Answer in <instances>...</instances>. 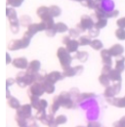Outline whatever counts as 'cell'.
<instances>
[{
  "label": "cell",
  "mask_w": 125,
  "mask_h": 127,
  "mask_svg": "<svg viewBox=\"0 0 125 127\" xmlns=\"http://www.w3.org/2000/svg\"><path fill=\"white\" fill-rule=\"evenodd\" d=\"M12 96H11V93H10V90H9V88L7 87V95H6V98L7 99H9V98H11Z\"/></svg>",
  "instance_id": "obj_57"
},
{
  "label": "cell",
  "mask_w": 125,
  "mask_h": 127,
  "mask_svg": "<svg viewBox=\"0 0 125 127\" xmlns=\"http://www.w3.org/2000/svg\"><path fill=\"white\" fill-rule=\"evenodd\" d=\"M8 106H9L10 108L14 109V110H18V109L21 107V103H20V101H19L17 98L11 97V98L8 99Z\"/></svg>",
  "instance_id": "obj_29"
},
{
  "label": "cell",
  "mask_w": 125,
  "mask_h": 127,
  "mask_svg": "<svg viewBox=\"0 0 125 127\" xmlns=\"http://www.w3.org/2000/svg\"><path fill=\"white\" fill-rule=\"evenodd\" d=\"M15 119H16L17 124L20 127L28 126V120H29V119H27V118H25V117H22V116H20V115H18V114L15 115Z\"/></svg>",
  "instance_id": "obj_33"
},
{
  "label": "cell",
  "mask_w": 125,
  "mask_h": 127,
  "mask_svg": "<svg viewBox=\"0 0 125 127\" xmlns=\"http://www.w3.org/2000/svg\"><path fill=\"white\" fill-rule=\"evenodd\" d=\"M25 127H29V126H25Z\"/></svg>",
  "instance_id": "obj_60"
},
{
  "label": "cell",
  "mask_w": 125,
  "mask_h": 127,
  "mask_svg": "<svg viewBox=\"0 0 125 127\" xmlns=\"http://www.w3.org/2000/svg\"><path fill=\"white\" fill-rule=\"evenodd\" d=\"M71 40V37L69 36V35H65V36H63L62 37V44H64V45H66L69 41Z\"/></svg>",
  "instance_id": "obj_53"
},
{
  "label": "cell",
  "mask_w": 125,
  "mask_h": 127,
  "mask_svg": "<svg viewBox=\"0 0 125 127\" xmlns=\"http://www.w3.org/2000/svg\"><path fill=\"white\" fill-rule=\"evenodd\" d=\"M20 49H23V44L21 39H13L8 44V50L10 51H17Z\"/></svg>",
  "instance_id": "obj_19"
},
{
  "label": "cell",
  "mask_w": 125,
  "mask_h": 127,
  "mask_svg": "<svg viewBox=\"0 0 125 127\" xmlns=\"http://www.w3.org/2000/svg\"><path fill=\"white\" fill-rule=\"evenodd\" d=\"M49 14L53 18H57V17H60L62 14V10L59 6L57 5H51L49 7Z\"/></svg>",
  "instance_id": "obj_24"
},
{
  "label": "cell",
  "mask_w": 125,
  "mask_h": 127,
  "mask_svg": "<svg viewBox=\"0 0 125 127\" xmlns=\"http://www.w3.org/2000/svg\"><path fill=\"white\" fill-rule=\"evenodd\" d=\"M47 107H48V103H47L46 100L40 99V101H39V103H38V105H37L35 110L36 111H45L47 109Z\"/></svg>",
  "instance_id": "obj_38"
},
{
  "label": "cell",
  "mask_w": 125,
  "mask_h": 127,
  "mask_svg": "<svg viewBox=\"0 0 125 127\" xmlns=\"http://www.w3.org/2000/svg\"><path fill=\"white\" fill-rule=\"evenodd\" d=\"M62 75L63 77H72V76L77 75V72L74 66H68L62 70Z\"/></svg>",
  "instance_id": "obj_26"
},
{
  "label": "cell",
  "mask_w": 125,
  "mask_h": 127,
  "mask_svg": "<svg viewBox=\"0 0 125 127\" xmlns=\"http://www.w3.org/2000/svg\"><path fill=\"white\" fill-rule=\"evenodd\" d=\"M100 34V30L99 29H97L96 27H93L92 29H90L89 31H88V36L90 37V38H96L98 35Z\"/></svg>",
  "instance_id": "obj_39"
},
{
  "label": "cell",
  "mask_w": 125,
  "mask_h": 127,
  "mask_svg": "<svg viewBox=\"0 0 125 127\" xmlns=\"http://www.w3.org/2000/svg\"><path fill=\"white\" fill-rule=\"evenodd\" d=\"M47 27L44 23H35V24H31V26L28 28V31L25 32V35L29 36L32 38L37 32H43V31H46Z\"/></svg>",
  "instance_id": "obj_5"
},
{
  "label": "cell",
  "mask_w": 125,
  "mask_h": 127,
  "mask_svg": "<svg viewBox=\"0 0 125 127\" xmlns=\"http://www.w3.org/2000/svg\"><path fill=\"white\" fill-rule=\"evenodd\" d=\"M41 67V63L38 60H33L29 64V66L27 68V72L31 73V74H36L39 72Z\"/></svg>",
  "instance_id": "obj_12"
},
{
  "label": "cell",
  "mask_w": 125,
  "mask_h": 127,
  "mask_svg": "<svg viewBox=\"0 0 125 127\" xmlns=\"http://www.w3.org/2000/svg\"><path fill=\"white\" fill-rule=\"evenodd\" d=\"M115 37L119 40H125V29H121V28H118L115 32Z\"/></svg>",
  "instance_id": "obj_37"
},
{
  "label": "cell",
  "mask_w": 125,
  "mask_h": 127,
  "mask_svg": "<svg viewBox=\"0 0 125 127\" xmlns=\"http://www.w3.org/2000/svg\"><path fill=\"white\" fill-rule=\"evenodd\" d=\"M69 93H70V95H71V97H72V99H73L74 101H76L77 97L79 96V94H80L79 90H78L77 88H75V87L71 88V89H70V91H69Z\"/></svg>",
  "instance_id": "obj_47"
},
{
  "label": "cell",
  "mask_w": 125,
  "mask_h": 127,
  "mask_svg": "<svg viewBox=\"0 0 125 127\" xmlns=\"http://www.w3.org/2000/svg\"><path fill=\"white\" fill-rule=\"evenodd\" d=\"M112 126L113 127H125V115L124 116H122L119 120L113 122Z\"/></svg>",
  "instance_id": "obj_46"
},
{
  "label": "cell",
  "mask_w": 125,
  "mask_h": 127,
  "mask_svg": "<svg viewBox=\"0 0 125 127\" xmlns=\"http://www.w3.org/2000/svg\"><path fill=\"white\" fill-rule=\"evenodd\" d=\"M76 127H84V126H80V125H79V126H76Z\"/></svg>",
  "instance_id": "obj_59"
},
{
  "label": "cell",
  "mask_w": 125,
  "mask_h": 127,
  "mask_svg": "<svg viewBox=\"0 0 125 127\" xmlns=\"http://www.w3.org/2000/svg\"><path fill=\"white\" fill-rule=\"evenodd\" d=\"M12 62H13V60L11 59V56H10V55L7 53V54H6V63H7V64H12Z\"/></svg>",
  "instance_id": "obj_55"
},
{
  "label": "cell",
  "mask_w": 125,
  "mask_h": 127,
  "mask_svg": "<svg viewBox=\"0 0 125 127\" xmlns=\"http://www.w3.org/2000/svg\"><path fill=\"white\" fill-rule=\"evenodd\" d=\"M73 58L78 60V61H80L81 63H85L89 58V54L86 51H77Z\"/></svg>",
  "instance_id": "obj_21"
},
{
  "label": "cell",
  "mask_w": 125,
  "mask_h": 127,
  "mask_svg": "<svg viewBox=\"0 0 125 127\" xmlns=\"http://www.w3.org/2000/svg\"><path fill=\"white\" fill-rule=\"evenodd\" d=\"M90 46H91L92 49L96 50V51H100V50H103L104 44H103L102 41L99 40V39H93L92 42H91V44H90Z\"/></svg>",
  "instance_id": "obj_31"
},
{
  "label": "cell",
  "mask_w": 125,
  "mask_h": 127,
  "mask_svg": "<svg viewBox=\"0 0 125 127\" xmlns=\"http://www.w3.org/2000/svg\"><path fill=\"white\" fill-rule=\"evenodd\" d=\"M63 78L64 77H63L62 72H60L58 70H55V71H51L48 74H45V78L44 79L49 81V82H51V83H53V84H55L56 82H58L60 80H62Z\"/></svg>",
  "instance_id": "obj_9"
},
{
  "label": "cell",
  "mask_w": 125,
  "mask_h": 127,
  "mask_svg": "<svg viewBox=\"0 0 125 127\" xmlns=\"http://www.w3.org/2000/svg\"><path fill=\"white\" fill-rule=\"evenodd\" d=\"M57 57L59 59V62L61 64V66L62 69L70 66V64L72 62V60L74 59L73 57H71L70 53L66 50V48L60 47L57 50Z\"/></svg>",
  "instance_id": "obj_2"
},
{
  "label": "cell",
  "mask_w": 125,
  "mask_h": 127,
  "mask_svg": "<svg viewBox=\"0 0 125 127\" xmlns=\"http://www.w3.org/2000/svg\"><path fill=\"white\" fill-rule=\"evenodd\" d=\"M109 79L111 82H121V79H122V77H121V72L120 71H118L117 69H115V68H112L111 69V71L109 72Z\"/></svg>",
  "instance_id": "obj_18"
},
{
  "label": "cell",
  "mask_w": 125,
  "mask_h": 127,
  "mask_svg": "<svg viewBox=\"0 0 125 127\" xmlns=\"http://www.w3.org/2000/svg\"><path fill=\"white\" fill-rule=\"evenodd\" d=\"M55 120H56V122H57L59 125H62V124H64V123L67 121V118H66L65 115L61 114V115H58V116L55 118Z\"/></svg>",
  "instance_id": "obj_44"
},
{
  "label": "cell",
  "mask_w": 125,
  "mask_h": 127,
  "mask_svg": "<svg viewBox=\"0 0 125 127\" xmlns=\"http://www.w3.org/2000/svg\"><path fill=\"white\" fill-rule=\"evenodd\" d=\"M121 91V82H114L111 86L109 85L106 87L104 91V96L109 99V98H114L117 94H119Z\"/></svg>",
  "instance_id": "obj_7"
},
{
  "label": "cell",
  "mask_w": 125,
  "mask_h": 127,
  "mask_svg": "<svg viewBox=\"0 0 125 127\" xmlns=\"http://www.w3.org/2000/svg\"><path fill=\"white\" fill-rule=\"evenodd\" d=\"M45 93V90H44V87L42 85L41 82H34L32 85L30 86V88L28 89V95L29 98L31 97H41Z\"/></svg>",
  "instance_id": "obj_6"
},
{
  "label": "cell",
  "mask_w": 125,
  "mask_h": 127,
  "mask_svg": "<svg viewBox=\"0 0 125 127\" xmlns=\"http://www.w3.org/2000/svg\"><path fill=\"white\" fill-rule=\"evenodd\" d=\"M29 62L27 60V58H24V57H21V58H16L13 60L12 64L13 66H15L17 68H20V69H27L28 66H29Z\"/></svg>",
  "instance_id": "obj_11"
},
{
  "label": "cell",
  "mask_w": 125,
  "mask_h": 127,
  "mask_svg": "<svg viewBox=\"0 0 125 127\" xmlns=\"http://www.w3.org/2000/svg\"><path fill=\"white\" fill-rule=\"evenodd\" d=\"M58 125H59V124L56 122V120H53V121H52V122H50L47 126L48 127H58Z\"/></svg>",
  "instance_id": "obj_56"
},
{
  "label": "cell",
  "mask_w": 125,
  "mask_h": 127,
  "mask_svg": "<svg viewBox=\"0 0 125 127\" xmlns=\"http://www.w3.org/2000/svg\"><path fill=\"white\" fill-rule=\"evenodd\" d=\"M108 25V19H101V20H97V22L95 23V27L99 30H102L104 28H106Z\"/></svg>",
  "instance_id": "obj_35"
},
{
  "label": "cell",
  "mask_w": 125,
  "mask_h": 127,
  "mask_svg": "<svg viewBox=\"0 0 125 127\" xmlns=\"http://www.w3.org/2000/svg\"><path fill=\"white\" fill-rule=\"evenodd\" d=\"M79 42L75 39H71L66 45H65V48L66 50L69 52V53H76L78 50V47H79Z\"/></svg>",
  "instance_id": "obj_20"
},
{
  "label": "cell",
  "mask_w": 125,
  "mask_h": 127,
  "mask_svg": "<svg viewBox=\"0 0 125 127\" xmlns=\"http://www.w3.org/2000/svg\"><path fill=\"white\" fill-rule=\"evenodd\" d=\"M9 20V24H10V30L13 33H18L20 30V21L17 18H12V19H8Z\"/></svg>",
  "instance_id": "obj_16"
},
{
  "label": "cell",
  "mask_w": 125,
  "mask_h": 127,
  "mask_svg": "<svg viewBox=\"0 0 125 127\" xmlns=\"http://www.w3.org/2000/svg\"><path fill=\"white\" fill-rule=\"evenodd\" d=\"M74 67H75V70H76V72H77V75H80V74H82V72H83V70H84V67H83V65H81V64H78V65H75Z\"/></svg>",
  "instance_id": "obj_52"
},
{
  "label": "cell",
  "mask_w": 125,
  "mask_h": 127,
  "mask_svg": "<svg viewBox=\"0 0 125 127\" xmlns=\"http://www.w3.org/2000/svg\"><path fill=\"white\" fill-rule=\"evenodd\" d=\"M59 97V100H60V103H61V106L64 109H67V110H70V109H74L76 106H75V101L72 99V97L70 95L69 92L67 91H62L60 93V95H58Z\"/></svg>",
  "instance_id": "obj_3"
},
{
  "label": "cell",
  "mask_w": 125,
  "mask_h": 127,
  "mask_svg": "<svg viewBox=\"0 0 125 127\" xmlns=\"http://www.w3.org/2000/svg\"><path fill=\"white\" fill-rule=\"evenodd\" d=\"M41 83H42V85L44 87L45 93H47V94H53L55 92V84H53V83H51V82H49V81H47L45 79L43 80Z\"/></svg>",
  "instance_id": "obj_23"
},
{
  "label": "cell",
  "mask_w": 125,
  "mask_h": 127,
  "mask_svg": "<svg viewBox=\"0 0 125 127\" xmlns=\"http://www.w3.org/2000/svg\"><path fill=\"white\" fill-rule=\"evenodd\" d=\"M6 16L8 17V19H12V18H17V12L13 7H7L6 9Z\"/></svg>",
  "instance_id": "obj_40"
},
{
  "label": "cell",
  "mask_w": 125,
  "mask_h": 127,
  "mask_svg": "<svg viewBox=\"0 0 125 127\" xmlns=\"http://www.w3.org/2000/svg\"><path fill=\"white\" fill-rule=\"evenodd\" d=\"M31 37H29V36H27V35H25L24 34V36H23V38L21 39L22 40V44H23V49H26V48H28L30 46V44H31Z\"/></svg>",
  "instance_id": "obj_43"
},
{
  "label": "cell",
  "mask_w": 125,
  "mask_h": 127,
  "mask_svg": "<svg viewBox=\"0 0 125 127\" xmlns=\"http://www.w3.org/2000/svg\"><path fill=\"white\" fill-rule=\"evenodd\" d=\"M87 127H102V125H101L100 122L93 120V121H89V122H88Z\"/></svg>",
  "instance_id": "obj_51"
},
{
  "label": "cell",
  "mask_w": 125,
  "mask_h": 127,
  "mask_svg": "<svg viewBox=\"0 0 125 127\" xmlns=\"http://www.w3.org/2000/svg\"><path fill=\"white\" fill-rule=\"evenodd\" d=\"M70 1H75V2H79L82 6L87 7L89 9H96L99 2H97L96 0H70Z\"/></svg>",
  "instance_id": "obj_15"
},
{
  "label": "cell",
  "mask_w": 125,
  "mask_h": 127,
  "mask_svg": "<svg viewBox=\"0 0 125 127\" xmlns=\"http://www.w3.org/2000/svg\"><path fill=\"white\" fill-rule=\"evenodd\" d=\"M45 33H46V35L48 37H54L56 35V33H58V32H57V30H56V28L54 26L53 28L47 29L46 31H45Z\"/></svg>",
  "instance_id": "obj_45"
},
{
  "label": "cell",
  "mask_w": 125,
  "mask_h": 127,
  "mask_svg": "<svg viewBox=\"0 0 125 127\" xmlns=\"http://www.w3.org/2000/svg\"><path fill=\"white\" fill-rule=\"evenodd\" d=\"M60 107H62V106H61L59 97H58V96H55V97L53 98V100H52V104H51V106H50V113L55 114L57 111H59Z\"/></svg>",
  "instance_id": "obj_17"
},
{
  "label": "cell",
  "mask_w": 125,
  "mask_h": 127,
  "mask_svg": "<svg viewBox=\"0 0 125 127\" xmlns=\"http://www.w3.org/2000/svg\"><path fill=\"white\" fill-rule=\"evenodd\" d=\"M111 57L112 56H111L109 50H107V49L101 50V58H102V62L104 64V65H111L112 64Z\"/></svg>",
  "instance_id": "obj_13"
},
{
  "label": "cell",
  "mask_w": 125,
  "mask_h": 127,
  "mask_svg": "<svg viewBox=\"0 0 125 127\" xmlns=\"http://www.w3.org/2000/svg\"><path fill=\"white\" fill-rule=\"evenodd\" d=\"M19 21H20V25L22 27H25V28H29L31 25V18L30 16H28V15L21 16Z\"/></svg>",
  "instance_id": "obj_28"
},
{
  "label": "cell",
  "mask_w": 125,
  "mask_h": 127,
  "mask_svg": "<svg viewBox=\"0 0 125 127\" xmlns=\"http://www.w3.org/2000/svg\"><path fill=\"white\" fill-rule=\"evenodd\" d=\"M111 65H104L102 68V73L101 74H105V75H109V72L111 71Z\"/></svg>",
  "instance_id": "obj_48"
},
{
  "label": "cell",
  "mask_w": 125,
  "mask_h": 127,
  "mask_svg": "<svg viewBox=\"0 0 125 127\" xmlns=\"http://www.w3.org/2000/svg\"><path fill=\"white\" fill-rule=\"evenodd\" d=\"M99 82L105 86V87H108L109 86V82H110V79H109V75H105V74H101L99 76Z\"/></svg>",
  "instance_id": "obj_34"
},
{
  "label": "cell",
  "mask_w": 125,
  "mask_h": 127,
  "mask_svg": "<svg viewBox=\"0 0 125 127\" xmlns=\"http://www.w3.org/2000/svg\"><path fill=\"white\" fill-rule=\"evenodd\" d=\"M36 120H39L42 124L47 125V113L46 111H37V112L34 115Z\"/></svg>",
  "instance_id": "obj_22"
},
{
  "label": "cell",
  "mask_w": 125,
  "mask_h": 127,
  "mask_svg": "<svg viewBox=\"0 0 125 127\" xmlns=\"http://www.w3.org/2000/svg\"><path fill=\"white\" fill-rule=\"evenodd\" d=\"M107 102L109 105L117 107V108H125V96L124 97H114V98H109L107 99Z\"/></svg>",
  "instance_id": "obj_10"
},
{
  "label": "cell",
  "mask_w": 125,
  "mask_h": 127,
  "mask_svg": "<svg viewBox=\"0 0 125 127\" xmlns=\"http://www.w3.org/2000/svg\"><path fill=\"white\" fill-rule=\"evenodd\" d=\"M36 74H31L27 71H21L16 76V83L21 88H26L27 86H31L34 82L37 81Z\"/></svg>",
  "instance_id": "obj_1"
},
{
  "label": "cell",
  "mask_w": 125,
  "mask_h": 127,
  "mask_svg": "<svg viewBox=\"0 0 125 127\" xmlns=\"http://www.w3.org/2000/svg\"><path fill=\"white\" fill-rule=\"evenodd\" d=\"M80 33H81V32L78 30L77 28L68 30V35H69L70 37H72V38H77L78 36L80 35Z\"/></svg>",
  "instance_id": "obj_42"
},
{
  "label": "cell",
  "mask_w": 125,
  "mask_h": 127,
  "mask_svg": "<svg viewBox=\"0 0 125 127\" xmlns=\"http://www.w3.org/2000/svg\"><path fill=\"white\" fill-rule=\"evenodd\" d=\"M96 1H97V2H102L103 0H96Z\"/></svg>",
  "instance_id": "obj_58"
},
{
  "label": "cell",
  "mask_w": 125,
  "mask_h": 127,
  "mask_svg": "<svg viewBox=\"0 0 125 127\" xmlns=\"http://www.w3.org/2000/svg\"><path fill=\"white\" fill-rule=\"evenodd\" d=\"M118 58L119 59H117L116 62H115V69H117L118 71L122 72V71L125 70V57L120 56Z\"/></svg>",
  "instance_id": "obj_25"
},
{
  "label": "cell",
  "mask_w": 125,
  "mask_h": 127,
  "mask_svg": "<svg viewBox=\"0 0 125 127\" xmlns=\"http://www.w3.org/2000/svg\"><path fill=\"white\" fill-rule=\"evenodd\" d=\"M47 13H49V7H46V6H40L36 10V15L39 17V18L44 16Z\"/></svg>",
  "instance_id": "obj_36"
},
{
  "label": "cell",
  "mask_w": 125,
  "mask_h": 127,
  "mask_svg": "<svg viewBox=\"0 0 125 127\" xmlns=\"http://www.w3.org/2000/svg\"><path fill=\"white\" fill-rule=\"evenodd\" d=\"M32 106L31 104H26V105H23L21 106L18 110H16V114L22 116V117H25L27 119H30L31 116H32Z\"/></svg>",
  "instance_id": "obj_8"
},
{
  "label": "cell",
  "mask_w": 125,
  "mask_h": 127,
  "mask_svg": "<svg viewBox=\"0 0 125 127\" xmlns=\"http://www.w3.org/2000/svg\"><path fill=\"white\" fill-rule=\"evenodd\" d=\"M16 82V79H14V78H7V80H6V87H10V86H12L14 83Z\"/></svg>",
  "instance_id": "obj_54"
},
{
  "label": "cell",
  "mask_w": 125,
  "mask_h": 127,
  "mask_svg": "<svg viewBox=\"0 0 125 127\" xmlns=\"http://www.w3.org/2000/svg\"><path fill=\"white\" fill-rule=\"evenodd\" d=\"M112 57H120L124 53V47L121 44H114L109 49Z\"/></svg>",
  "instance_id": "obj_14"
},
{
  "label": "cell",
  "mask_w": 125,
  "mask_h": 127,
  "mask_svg": "<svg viewBox=\"0 0 125 127\" xmlns=\"http://www.w3.org/2000/svg\"><path fill=\"white\" fill-rule=\"evenodd\" d=\"M116 25H117V27H118V28L125 29V17L118 19V20H117V22H116Z\"/></svg>",
  "instance_id": "obj_50"
},
{
  "label": "cell",
  "mask_w": 125,
  "mask_h": 127,
  "mask_svg": "<svg viewBox=\"0 0 125 127\" xmlns=\"http://www.w3.org/2000/svg\"><path fill=\"white\" fill-rule=\"evenodd\" d=\"M78 42H79L80 46H86V45H90L92 40H91V38L88 35H82V36L79 37Z\"/></svg>",
  "instance_id": "obj_32"
},
{
  "label": "cell",
  "mask_w": 125,
  "mask_h": 127,
  "mask_svg": "<svg viewBox=\"0 0 125 127\" xmlns=\"http://www.w3.org/2000/svg\"><path fill=\"white\" fill-rule=\"evenodd\" d=\"M55 28H56V30H57V32H58V33H63V32H65L68 31L67 26H66L64 23H62V22L56 23V24H55Z\"/></svg>",
  "instance_id": "obj_30"
},
{
  "label": "cell",
  "mask_w": 125,
  "mask_h": 127,
  "mask_svg": "<svg viewBox=\"0 0 125 127\" xmlns=\"http://www.w3.org/2000/svg\"><path fill=\"white\" fill-rule=\"evenodd\" d=\"M96 95L94 93H80L79 96L77 97L75 103L76 104H79V103H82L84 102L85 100H88V99H91V98H95Z\"/></svg>",
  "instance_id": "obj_27"
},
{
  "label": "cell",
  "mask_w": 125,
  "mask_h": 127,
  "mask_svg": "<svg viewBox=\"0 0 125 127\" xmlns=\"http://www.w3.org/2000/svg\"><path fill=\"white\" fill-rule=\"evenodd\" d=\"M24 1L25 0H7V4L13 8H15V7L17 8V7H20L24 3Z\"/></svg>",
  "instance_id": "obj_41"
},
{
  "label": "cell",
  "mask_w": 125,
  "mask_h": 127,
  "mask_svg": "<svg viewBox=\"0 0 125 127\" xmlns=\"http://www.w3.org/2000/svg\"><path fill=\"white\" fill-rule=\"evenodd\" d=\"M93 27H95V23H94L92 17L88 16V15H82L80 18V22L76 25V28L81 32L89 31Z\"/></svg>",
  "instance_id": "obj_4"
},
{
  "label": "cell",
  "mask_w": 125,
  "mask_h": 127,
  "mask_svg": "<svg viewBox=\"0 0 125 127\" xmlns=\"http://www.w3.org/2000/svg\"><path fill=\"white\" fill-rule=\"evenodd\" d=\"M118 15H119V11L118 10H111V11L108 12L107 17H108V19H109V18H115Z\"/></svg>",
  "instance_id": "obj_49"
}]
</instances>
